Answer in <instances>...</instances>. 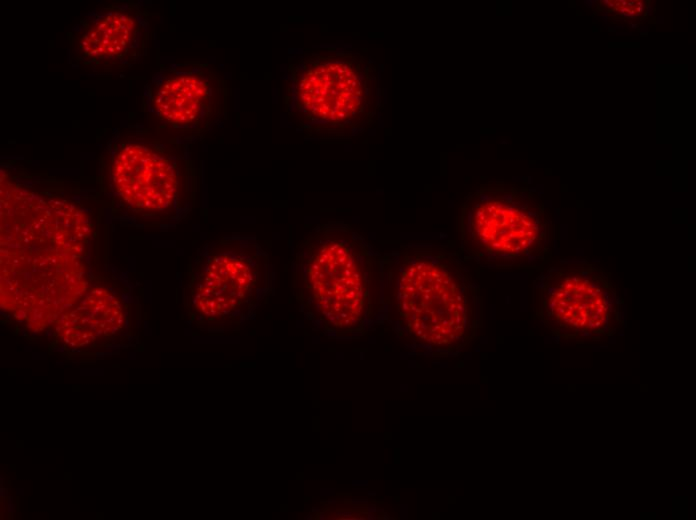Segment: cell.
Returning a JSON list of instances; mask_svg holds the SVG:
<instances>
[{"instance_id":"cell-1","label":"cell","mask_w":696,"mask_h":520,"mask_svg":"<svg viewBox=\"0 0 696 520\" xmlns=\"http://www.w3.org/2000/svg\"><path fill=\"white\" fill-rule=\"evenodd\" d=\"M399 324L428 349L450 351L473 337L476 294L461 262L441 248H408L382 260Z\"/></svg>"},{"instance_id":"cell-2","label":"cell","mask_w":696,"mask_h":520,"mask_svg":"<svg viewBox=\"0 0 696 520\" xmlns=\"http://www.w3.org/2000/svg\"><path fill=\"white\" fill-rule=\"evenodd\" d=\"M166 129L126 123L107 143V182L113 204L137 221H170L188 205L187 147Z\"/></svg>"},{"instance_id":"cell-3","label":"cell","mask_w":696,"mask_h":520,"mask_svg":"<svg viewBox=\"0 0 696 520\" xmlns=\"http://www.w3.org/2000/svg\"><path fill=\"white\" fill-rule=\"evenodd\" d=\"M298 263L314 315L334 332L357 331L382 280V260L369 244L348 225H321L303 243Z\"/></svg>"},{"instance_id":"cell-4","label":"cell","mask_w":696,"mask_h":520,"mask_svg":"<svg viewBox=\"0 0 696 520\" xmlns=\"http://www.w3.org/2000/svg\"><path fill=\"white\" fill-rule=\"evenodd\" d=\"M288 111L311 129L342 130L366 116L373 96L372 68L348 51L312 52L288 66Z\"/></svg>"},{"instance_id":"cell-5","label":"cell","mask_w":696,"mask_h":520,"mask_svg":"<svg viewBox=\"0 0 696 520\" xmlns=\"http://www.w3.org/2000/svg\"><path fill=\"white\" fill-rule=\"evenodd\" d=\"M460 233L466 252L501 266H525L538 260L546 242V226L530 194L497 187L468 196Z\"/></svg>"},{"instance_id":"cell-6","label":"cell","mask_w":696,"mask_h":520,"mask_svg":"<svg viewBox=\"0 0 696 520\" xmlns=\"http://www.w3.org/2000/svg\"><path fill=\"white\" fill-rule=\"evenodd\" d=\"M149 17L140 1H113L88 11L67 33L68 63L95 76L131 69L147 54Z\"/></svg>"},{"instance_id":"cell-7","label":"cell","mask_w":696,"mask_h":520,"mask_svg":"<svg viewBox=\"0 0 696 520\" xmlns=\"http://www.w3.org/2000/svg\"><path fill=\"white\" fill-rule=\"evenodd\" d=\"M144 106L158 126L198 134L219 126L226 116L227 88L208 65L181 62L161 66L144 88Z\"/></svg>"},{"instance_id":"cell-8","label":"cell","mask_w":696,"mask_h":520,"mask_svg":"<svg viewBox=\"0 0 696 520\" xmlns=\"http://www.w3.org/2000/svg\"><path fill=\"white\" fill-rule=\"evenodd\" d=\"M548 325L564 334L605 333L615 316L616 296L603 274L588 267L550 271L541 289Z\"/></svg>"},{"instance_id":"cell-9","label":"cell","mask_w":696,"mask_h":520,"mask_svg":"<svg viewBox=\"0 0 696 520\" xmlns=\"http://www.w3.org/2000/svg\"><path fill=\"white\" fill-rule=\"evenodd\" d=\"M266 276V259L258 246L234 242L212 256L198 275L194 305L206 316L229 315L250 301Z\"/></svg>"},{"instance_id":"cell-10","label":"cell","mask_w":696,"mask_h":520,"mask_svg":"<svg viewBox=\"0 0 696 520\" xmlns=\"http://www.w3.org/2000/svg\"><path fill=\"white\" fill-rule=\"evenodd\" d=\"M121 320L117 299L109 291L97 288L63 316L59 334L66 343L83 346L114 334L120 329Z\"/></svg>"}]
</instances>
